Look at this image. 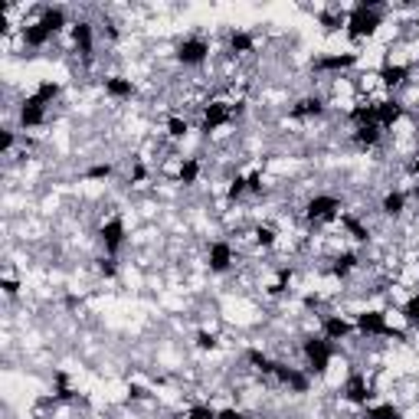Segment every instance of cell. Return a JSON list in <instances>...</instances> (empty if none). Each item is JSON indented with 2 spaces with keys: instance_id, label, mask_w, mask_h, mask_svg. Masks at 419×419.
Masks as SVG:
<instances>
[{
  "instance_id": "6da1fadb",
  "label": "cell",
  "mask_w": 419,
  "mask_h": 419,
  "mask_svg": "<svg viewBox=\"0 0 419 419\" xmlns=\"http://www.w3.org/2000/svg\"><path fill=\"white\" fill-rule=\"evenodd\" d=\"M384 17H380V4L374 0H360L347 10V23H344V33L351 36V40H370V36L380 30Z\"/></svg>"
},
{
  "instance_id": "7a4b0ae2",
  "label": "cell",
  "mask_w": 419,
  "mask_h": 419,
  "mask_svg": "<svg viewBox=\"0 0 419 419\" xmlns=\"http://www.w3.org/2000/svg\"><path fill=\"white\" fill-rule=\"evenodd\" d=\"M354 331L360 337H393V341H403L406 334L396 331L390 321H386V311L380 308H370V311H360L357 321H354Z\"/></svg>"
},
{
  "instance_id": "3957f363",
  "label": "cell",
  "mask_w": 419,
  "mask_h": 419,
  "mask_svg": "<svg viewBox=\"0 0 419 419\" xmlns=\"http://www.w3.org/2000/svg\"><path fill=\"white\" fill-rule=\"evenodd\" d=\"M301 354H305V364H308V374H328L334 360V344L328 341L325 334H311L301 341Z\"/></svg>"
},
{
  "instance_id": "277c9868",
  "label": "cell",
  "mask_w": 419,
  "mask_h": 419,
  "mask_svg": "<svg viewBox=\"0 0 419 419\" xmlns=\"http://www.w3.org/2000/svg\"><path fill=\"white\" fill-rule=\"evenodd\" d=\"M337 216H344V203L334 194H315L305 203V220L308 223H331Z\"/></svg>"
},
{
  "instance_id": "5b68a950",
  "label": "cell",
  "mask_w": 419,
  "mask_h": 419,
  "mask_svg": "<svg viewBox=\"0 0 419 419\" xmlns=\"http://www.w3.org/2000/svg\"><path fill=\"white\" fill-rule=\"evenodd\" d=\"M210 60V43L203 36H187L177 43V62L180 66H203Z\"/></svg>"
},
{
  "instance_id": "8992f818",
  "label": "cell",
  "mask_w": 419,
  "mask_h": 419,
  "mask_svg": "<svg viewBox=\"0 0 419 419\" xmlns=\"http://www.w3.org/2000/svg\"><path fill=\"white\" fill-rule=\"evenodd\" d=\"M125 236H128V230H125V220H121V216H111V220H105L102 226H99V242L105 246L108 256H115V252L125 246Z\"/></svg>"
},
{
  "instance_id": "52a82bcc",
  "label": "cell",
  "mask_w": 419,
  "mask_h": 419,
  "mask_svg": "<svg viewBox=\"0 0 419 419\" xmlns=\"http://www.w3.org/2000/svg\"><path fill=\"white\" fill-rule=\"evenodd\" d=\"M275 380H279V384L282 386H289L291 393H308L311 390V376L305 374V370H298V367H291V364H282V360H279V364H275Z\"/></svg>"
},
{
  "instance_id": "ba28073f",
  "label": "cell",
  "mask_w": 419,
  "mask_h": 419,
  "mask_svg": "<svg viewBox=\"0 0 419 419\" xmlns=\"http://www.w3.org/2000/svg\"><path fill=\"white\" fill-rule=\"evenodd\" d=\"M17 121H20V128H40L46 121V105L36 99V95H26L23 102H20V111H17Z\"/></svg>"
},
{
  "instance_id": "9c48e42d",
  "label": "cell",
  "mask_w": 419,
  "mask_h": 419,
  "mask_svg": "<svg viewBox=\"0 0 419 419\" xmlns=\"http://www.w3.org/2000/svg\"><path fill=\"white\" fill-rule=\"evenodd\" d=\"M233 262H236V252H233L230 242L226 240L210 242V249H206V265H210V272H230Z\"/></svg>"
},
{
  "instance_id": "30bf717a",
  "label": "cell",
  "mask_w": 419,
  "mask_h": 419,
  "mask_svg": "<svg viewBox=\"0 0 419 419\" xmlns=\"http://www.w3.org/2000/svg\"><path fill=\"white\" fill-rule=\"evenodd\" d=\"M233 115H236V111H233L230 102H210L203 108V131L206 135H210V131H220L223 125L233 121Z\"/></svg>"
},
{
  "instance_id": "8fae6325",
  "label": "cell",
  "mask_w": 419,
  "mask_h": 419,
  "mask_svg": "<svg viewBox=\"0 0 419 419\" xmlns=\"http://www.w3.org/2000/svg\"><path fill=\"white\" fill-rule=\"evenodd\" d=\"M351 66H357V52H328L315 60L318 72H347Z\"/></svg>"
},
{
  "instance_id": "7c38bea8",
  "label": "cell",
  "mask_w": 419,
  "mask_h": 419,
  "mask_svg": "<svg viewBox=\"0 0 419 419\" xmlns=\"http://www.w3.org/2000/svg\"><path fill=\"white\" fill-rule=\"evenodd\" d=\"M370 384H367V376H360V374H351L347 376V384H344V400L354 403V406H367L370 403Z\"/></svg>"
},
{
  "instance_id": "4fadbf2b",
  "label": "cell",
  "mask_w": 419,
  "mask_h": 419,
  "mask_svg": "<svg viewBox=\"0 0 419 419\" xmlns=\"http://www.w3.org/2000/svg\"><path fill=\"white\" fill-rule=\"evenodd\" d=\"M321 334H325L328 341H344V337H351L354 334V325L347 321V318L341 315H325V321H321Z\"/></svg>"
},
{
  "instance_id": "5bb4252c",
  "label": "cell",
  "mask_w": 419,
  "mask_h": 419,
  "mask_svg": "<svg viewBox=\"0 0 419 419\" xmlns=\"http://www.w3.org/2000/svg\"><path fill=\"white\" fill-rule=\"evenodd\" d=\"M72 43H76V50L82 52V56H92V50H95V26L89 23V20H76V23H72Z\"/></svg>"
},
{
  "instance_id": "9a60e30c",
  "label": "cell",
  "mask_w": 419,
  "mask_h": 419,
  "mask_svg": "<svg viewBox=\"0 0 419 419\" xmlns=\"http://www.w3.org/2000/svg\"><path fill=\"white\" fill-rule=\"evenodd\" d=\"M403 118V105L396 102V99H384V102H376V125L380 128H393V125H400Z\"/></svg>"
},
{
  "instance_id": "2e32d148",
  "label": "cell",
  "mask_w": 419,
  "mask_h": 419,
  "mask_svg": "<svg viewBox=\"0 0 419 419\" xmlns=\"http://www.w3.org/2000/svg\"><path fill=\"white\" fill-rule=\"evenodd\" d=\"M20 36H23V46H30V50H43V46L52 40V33L46 30L43 23H40V20H33V23H23Z\"/></svg>"
},
{
  "instance_id": "e0dca14e",
  "label": "cell",
  "mask_w": 419,
  "mask_h": 419,
  "mask_svg": "<svg viewBox=\"0 0 419 419\" xmlns=\"http://www.w3.org/2000/svg\"><path fill=\"white\" fill-rule=\"evenodd\" d=\"M318 115H325V99L321 95H305L291 105V118H318Z\"/></svg>"
},
{
  "instance_id": "ac0fdd59",
  "label": "cell",
  "mask_w": 419,
  "mask_h": 419,
  "mask_svg": "<svg viewBox=\"0 0 419 419\" xmlns=\"http://www.w3.org/2000/svg\"><path fill=\"white\" fill-rule=\"evenodd\" d=\"M406 79H410V66H406V62H386V66L380 69V82H384L386 89H400Z\"/></svg>"
},
{
  "instance_id": "d6986e66",
  "label": "cell",
  "mask_w": 419,
  "mask_h": 419,
  "mask_svg": "<svg viewBox=\"0 0 419 419\" xmlns=\"http://www.w3.org/2000/svg\"><path fill=\"white\" fill-rule=\"evenodd\" d=\"M40 23H43L52 36L62 33V30H66V23H69L66 10H62V7H43V13H40Z\"/></svg>"
},
{
  "instance_id": "ffe728a7",
  "label": "cell",
  "mask_w": 419,
  "mask_h": 419,
  "mask_svg": "<svg viewBox=\"0 0 419 419\" xmlns=\"http://www.w3.org/2000/svg\"><path fill=\"white\" fill-rule=\"evenodd\" d=\"M105 95H111V99H131L135 95V82L125 76H108L105 79Z\"/></svg>"
},
{
  "instance_id": "44dd1931",
  "label": "cell",
  "mask_w": 419,
  "mask_h": 419,
  "mask_svg": "<svg viewBox=\"0 0 419 419\" xmlns=\"http://www.w3.org/2000/svg\"><path fill=\"white\" fill-rule=\"evenodd\" d=\"M357 252H337V256L331 259V275H337V279H347V275L357 269Z\"/></svg>"
},
{
  "instance_id": "7402d4cb",
  "label": "cell",
  "mask_w": 419,
  "mask_h": 419,
  "mask_svg": "<svg viewBox=\"0 0 419 419\" xmlns=\"http://www.w3.org/2000/svg\"><path fill=\"white\" fill-rule=\"evenodd\" d=\"M380 138H384V128L380 125H360V128H354V141H357L360 147H374V145H380Z\"/></svg>"
},
{
  "instance_id": "603a6c76",
  "label": "cell",
  "mask_w": 419,
  "mask_h": 419,
  "mask_svg": "<svg viewBox=\"0 0 419 419\" xmlns=\"http://www.w3.org/2000/svg\"><path fill=\"white\" fill-rule=\"evenodd\" d=\"M380 210H384V216H403V210H406V194L403 190H390L384 197V203H380Z\"/></svg>"
},
{
  "instance_id": "cb8c5ba5",
  "label": "cell",
  "mask_w": 419,
  "mask_h": 419,
  "mask_svg": "<svg viewBox=\"0 0 419 419\" xmlns=\"http://www.w3.org/2000/svg\"><path fill=\"white\" fill-rule=\"evenodd\" d=\"M256 50V40H252V33H246V30H233L230 33V52H236V56H246V52Z\"/></svg>"
},
{
  "instance_id": "d4e9b609",
  "label": "cell",
  "mask_w": 419,
  "mask_h": 419,
  "mask_svg": "<svg viewBox=\"0 0 419 419\" xmlns=\"http://www.w3.org/2000/svg\"><path fill=\"white\" fill-rule=\"evenodd\" d=\"M351 121L354 128H360V125H374L376 121V102H360L351 108Z\"/></svg>"
},
{
  "instance_id": "484cf974",
  "label": "cell",
  "mask_w": 419,
  "mask_h": 419,
  "mask_svg": "<svg viewBox=\"0 0 419 419\" xmlns=\"http://www.w3.org/2000/svg\"><path fill=\"white\" fill-rule=\"evenodd\" d=\"M197 177H200V161L197 157H184L177 167V180L184 187H190V184H197Z\"/></svg>"
},
{
  "instance_id": "4316f807",
  "label": "cell",
  "mask_w": 419,
  "mask_h": 419,
  "mask_svg": "<svg viewBox=\"0 0 419 419\" xmlns=\"http://www.w3.org/2000/svg\"><path fill=\"white\" fill-rule=\"evenodd\" d=\"M367 419H403V410L393 403H376V406H364Z\"/></svg>"
},
{
  "instance_id": "83f0119b",
  "label": "cell",
  "mask_w": 419,
  "mask_h": 419,
  "mask_svg": "<svg viewBox=\"0 0 419 419\" xmlns=\"http://www.w3.org/2000/svg\"><path fill=\"white\" fill-rule=\"evenodd\" d=\"M341 226L351 233V240H357V242H367L370 240V226H364L357 216H341Z\"/></svg>"
},
{
  "instance_id": "f1b7e54d",
  "label": "cell",
  "mask_w": 419,
  "mask_h": 419,
  "mask_svg": "<svg viewBox=\"0 0 419 419\" xmlns=\"http://www.w3.org/2000/svg\"><path fill=\"white\" fill-rule=\"evenodd\" d=\"M60 92H62L60 82H52V79H43V82L36 86V92H33V95H36V99H40L43 105H52L56 99H60Z\"/></svg>"
},
{
  "instance_id": "f546056e",
  "label": "cell",
  "mask_w": 419,
  "mask_h": 419,
  "mask_svg": "<svg viewBox=\"0 0 419 419\" xmlns=\"http://www.w3.org/2000/svg\"><path fill=\"white\" fill-rule=\"evenodd\" d=\"M246 360L259 370V374H265V376H272V374H275V364H279V360H272L269 354H262V351H249Z\"/></svg>"
},
{
  "instance_id": "4dcf8cb0",
  "label": "cell",
  "mask_w": 419,
  "mask_h": 419,
  "mask_svg": "<svg viewBox=\"0 0 419 419\" xmlns=\"http://www.w3.org/2000/svg\"><path fill=\"white\" fill-rule=\"evenodd\" d=\"M187 131H190V121L187 118H180V115H171V118H167V135H171L174 141L187 138Z\"/></svg>"
},
{
  "instance_id": "1f68e13d",
  "label": "cell",
  "mask_w": 419,
  "mask_h": 419,
  "mask_svg": "<svg viewBox=\"0 0 419 419\" xmlns=\"http://www.w3.org/2000/svg\"><path fill=\"white\" fill-rule=\"evenodd\" d=\"M403 318H406V325L410 328H419V291L403 305Z\"/></svg>"
},
{
  "instance_id": "d6a6232c",
  "label": "cell",
  "mask_w": 419,
  "mask_h": 419,
  "mask_svg": "<svg viewBox=\"0 0 419 419\" xmlns=\"http://www.w3.org/2000/svg\"><path fill=\"white\" fill-rule=\"evenodd\" d=\"M275 240H279V233L272 230V226H256V246L262 249H272Z\"/></svg>"
},
{
  "instance_id": "836d02e7",
  "label": "cell",
  "mask_w": 419,
  "mask_h": 419,
  "mask_svg": "<svg viewBox=\"0 0 419 419\" xmlns=\"http://www.w3.org/2000/svg\"><path fill=\"white\" fill-rule=\"evenodd\" d=\"M246 177H242V174H236V177L230 180V187H226V200H240L242 194H246Z\"/></svg>"
},
{
  "instance_id": "e575fe53",
  "label": "cell",
  "mask_w": 419,
  "mask_h": 419,
  "mask_svg": "<svg viewBox=\"0 0 419 419\" xmlns=\"http://www.w3.org/2000/svg\"><path fill=\"white\" fill-rule=\"evenodd\" d=\"M216 413H220V410L206 406V403H194V406L187 410V419H216Z\"/></svg>"
},
{
  "instance_id": "d590c367",
  "label": "cell",
  "mask_w": 419,
  "mask_h": 419,
  "mask_svg": "<svg viewBox=\"0 0 419 419\" xmlns=\"http://www.w3.org/2000/svg\"><path fill=\"white\" fill-rule=\"evenodd\" d=\"M216 344H220V341H216L213 331H200L197 334V347H200V351H216Z\"/></svg>"
},
{
  "instance_id": "8d00e7d4",
  "label": "cell",
  "mask_w": 419,
  "mask_h": 419,
  "mask_svg": "<svg viewBox=\"0 0 419 419\" xmlns=\"http://www.w3.org/2000/svg\"><path fill=\"white\" fill-rule=\"evenodd\" d=\"M89 180H108L111 177V164H95V167H89L86 171Z\"/></svg>"
},
{
  "instance_id": "74e56055",
  "label": "cell",
  "mask_w": 419,
  "mask_h": 419,
  "mask_svg": "<svg viewBox=\"0 0 419 419\" xmlns=\"http://www.w3.org/2000/svg\"><path fill=\"white\" fill-rule=\"evenodd\" d=\"M115 272H118V265H115V256L99 259V275H105V279H115Z\"/></svg>"
},
{
  "instance_id": "f35d334b",
  "label": "cell",
  "mask_w": 419,
  "mask_h": 419,
  "mask_svg": "<svg viewBox=\"0 0 419 419\" xmlns=\"http://www.w3.org/2000/svg\"><path fill=\"white\" fill-rule=\"evenodd\" d=\"M246 187H249V194H262V174L259 171L246 174Z\"/></svg>"
},
{
  "instance_id": "ab89813d",
  "label": "cell",
  "mask_w": 419,
  "mask_h": 419,
  "mask_svg": "<svg viewBox=\"0 0 419 419\" xmlns=\"http://www.w3.org/2000/svg\"><path fill=\"white\" fill-rule=\"evenodd\" d=\"M13 141H17V135H13L10 128H4V135H0V151H4V155H10V147H13Z\"/></svg>"
},
{
  "instance_id": "60d3db41",
  "label": "cell",
  "mask_w": 419,
  "mask_h": 419,
  "mask_svg": "<svg viewBox=\"0 0 419 419\" xmlns=\"http://www.w3.org/2000/svg\"><path fill=\"white\" fill-rule=\"evenodd\" d=\"M216 419H249L242 410H236V406H226V410L216 413Z\"/></svg>"
},
{
  "instance_id": "b9f144b4",
  "label": "cell",
  "mask_w": 419,
  "mask_h": 419,
  "mask_svg": "<svg viewBox=\"0 0 419 419\" xmlns=\"http://www.w3.org/2000/svg\"><path fill=\"white\" fill-rule=\"evenodd\" d=\"M0 289H4V295H7V298H13V295L20 291V282H17V279H4V282H0Z\"/></svg>"
},
{
  "instance_id": "7bdbcfd3",
  "label": "cell",
  "mask_w": 419,
  "mask_h": 419,
  "mask_svg": "<svg viewBox=\"0 0 419 419\" xmlns=\"http://www.w3.org/2000/svg\"><path fill=\"white\" fill-rule=\"evenodd\" d=\"M128 393H131V400H147V396H151V393L145 390V386H138V384H131V386H128Z\"/></svg>"
},
{
  "instance_id": "ee69618b",
  "label": "cell",
  "mask_w": 419,
  "mask_h": 419,
  "mask_svg": "<svg viewBox=\"0 0 419 419\" xmlns=\"http://www.w3.org/2000/svg\"><path fill=\"white\" fill-rule=\"evenodd\" d=\"M145 177H147V171H145V167H141V164H138L135 171H131V184H141V180H145Z\"/></svg>"
},
{
  "instance_id": "f6af8a7d",
  "label": "cell",
  "mask_w": 419,
  "mask_h": 419,
  "mask_svg": "<svg viewBox=\"0 0 419 419\" xmlns=\"http://www.w3.org/2000/svg\"><path fill=\"white\" fill-rule=\"evenodd\" d=\"M410 171H413V174H419V155H416V157H413V164H410Z\"/></svg>"
}]
</instances>
